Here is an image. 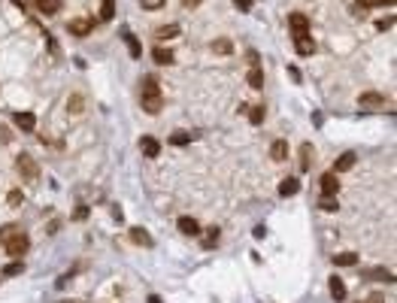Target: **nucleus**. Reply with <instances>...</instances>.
<instances>
[{
  "mask_svg": "<svg viewBox=\"0 0 397 303\" xmlns=\"http://www.w3.org/2000/svg\"><path fill=\"white\" fill-rule=\"evenodd\" d=\"M143 109L146 112H161V106H164V94H161V88H158V82H155V76H146V82H143Z\"/></svg>",
  "mask_w": 397,
  "mask_h": 303,
  "instance_id": "obj_1",
  "label": "nucleus"
},
{
  "mask_svg": "<svg viewBox=\"0 0 397 303\" xmlns=\"http://www.w3.org/2000/svg\"><path fill=\"white\" fill-rule=\"evenodd\" d=\"M15 167H18V173H22L28 182H36V179H39V167H36V161H33L28 152H22V155L15 158Z\"/></svg>",
  "mask_w": 397,
  "mask_h": 303,
  "instance_id": "obj_2",
  "label": "nucleus"
},
{
  "mask_svg": "<svg viewBox=\"0 0 397 303\" xmlns=\"http://www.w3.org/2000/svg\"><path fill=\"white\" fill-rule=\"evenodd\" d=\"M28 246H31V239L22 234V231H18V234H12L6 243H3V249H6L9 255H25V252H28Z\"/></svg>",
  "mask_w": 397,
  "mask_h": 303,
  "instance_id": "obj_3",
  "label": "nucleus"
},
{
  "mask_svg": "<svg viewBox=\"0 0 397 303\" xmlns=\"http://www.w3.org/2000/svg\"><path fill=\"white\" fill-rule=\"evenodd\" d=\"M322 194H325V197H336V194H340V179H336V173H325V176H322Z\"/></svg>",
  "mask_w": 397,
  "mask_h": 303,
  "instance_id": "obj_4",
  "label": "nucleus"
},
{
  "mask_svg": "<svg viewBox=\"0 0 397 303\" xmlns=\"http://www.w3.org/2000/svg\"><path fill=\"white\" fill-rule=\"evenodd\" d=\"M91 28H94V22H88V18H73L70 25H67V31L73 36H88L91 34Z\"/></svg>",
  "mask_w": 397,
  "mask_h": 303,
  "instance_id": "obj_5",
  "label": "nucleus"
},
{
  "mask_svg": "<svg viewBox=\"0 0 397 303\" xmlns=\"http://www.w3.org/2000/svg\"><path fill=\"white\" fill-rule=\"evenodd\" d=\"M140 149H143L146 158H158V155H161V143H158L155 136H143V139H140Z\"/></svg>",
  "mask_w": 397,
  "mask_h": 303,
  "instance_id": "obj_6",
  "label": "nucleus"
},
{
  "mask_svg": "<svg viewBox=\"0 0 397 303\" xmlns=\"http://www.w3.org/2000/svg\"><path fill=\"white\" fill-rule=\"evenodd\" d=\"M355 161H358V155L355 152H343L336 161H333V173H346V170L355 167Z\"/></svg>",
  "mask_w": 397,
  "mask_h": 303,
  "instance_id": "obj_7",
  "label": "nucleus"
},
{
  "mask_svg": "<svg viewBox=\"0 0 397 303\" xmlns=\"http://www.w3.org/2000/svg\"><path fill=\"white\" fill-rule=\"evenodd\" d=\"M358 103H361V109H379V106H385V97L376 94V91H367L358 97Z\"/></svg>",
  "mask_w": 397,
  "mask_h": 303,
  "instance_id": "obj_8",
  "label": "nucleus"
},
{
  "mask_svg": "<svg viewBox=\"0 0 397 303\" xmlns=\"http://www.w3.org/2000/svg\"><path fill=\"white\" fill-rule=\"evenodd\" d=\"M288 25H291L294 36H297V34H306V31H309V18H306L303 12H291V15H288Z\"/></svg>",
  "mask_w": 397,
  "mask_h": 303,
  "instance_id": "obj_9",
  "label": "nucleus"
},
{
  "mask_svg": "<svg viewBox=\"0 0 397 303\" xmlns=\"http://www.w3.org/2000/svg\"><path fill=\"white\" fill-rule=\"evenodd\" d=\"M294 49H297V55H312L315 52V43H312L309 34H297L294 36Z\"/></svg>",
  "mask_w": 397,
  "mask_h": 303,
  "instance_id": "obj_10",
  "label": "nucleus"
},
{
  "mask_svg": "<svg viewBox=\"0 0 397 303\" xmlns=\"http://www.w3.org/2000/svg\"><path fill=\"white\" fill-rule=\"evenodd\" d=\"M364 279H370V282H394V273L385 267H373L364 273Z\"/></svg>",
  "mask_w": 397,
  "mask_h": 303,
  "instance_id": "obj_11",
  "label": "nucleus"
},
{
  "mask_svg": "<svg viewBox=\"0 0 397 303\" xmlns=\"http://www.w3.org/2000/svg\"><path fill=\"white\" fill-rule=\"evenodd\" d=\"M328 288H331V297H333L336 303H343V300H346V282H343L340 276H331Z\"/></svg>",
  "mask_w": 397,
  "mask_h": 303,
  "instance_id": "obj_12",
  "label": "nucleus"
},
{
  "mask_svg": "<svg viewBox=\"0 0 397 303\" xmlns=\"http://www.w3.org/2000/svg\"><path fill=\"white\" fill-rule=\"evenodd\" d=\"M131 239L136 243V246H146V249L155 246V239H152V234H149L146 228H131Z\"/></svg>",
  "mask_w": 397,
  "mask_h": 303,
  "instance_id": "obj_13",
  "label": "nucleus"
},
{
  "mask_svg": "<svg viewBox=\"0 0 397 303\" xmlns=\"http://www.w3.org/2000/svg\"><path fill=\"white\" fill-rule=\"evenodd\" d=\"M176 228H179V231H182L185 236H194V234H200V225L194 221V218H191V215H182V218L176 221Z\"/></svg>",
  "mask_w": 397,
  "mask_h": 303,
  "instance_id": "obj_14",
  "label": "nucleus"
},
{
  "mask_svg": "<svg viewBox=\"0 0 397 303\" xmlns=\"http://www.w3.org/2000/svg\"><path fill=\"white\" fill-rule=\"evenodd\" d=\"M12 122H15V128H22V131H33V125H36L33 112H15Z\"/></svg>",
  "mask_w": 397,
  "mask_h": 303,
  "instance_id": "obj_15",
  "label": "nucleus"
},
{
  "mask_svg": "<svg viewBox=\"0 0 397 303\" xmlns=\"http://www.w3.org/2000/svg\"><path fill=\"white\" fill-rule=\"evenodd\" d=\"M270 158H273V161H285V158H288V143H285V139H276V143L270 146Z\"/></svg>",
  "mask_w": 397,
  "mask_h": 303,
  "instance_id": "obj_16",
  "label": "nucleus"
},
{
  "mask_svg": "<svg viewBox=\"0 0 397 303\" xmlns=\"http://www.w3.org/2000/svg\"><path fill=\"white\" fill-rule=\"evenodd\" d=\"M152 61L161 64V67H167V64H173V52L164 49V46H158V49H152Z\"/></svg>",
  "mask_w": 397,
  "mask_h": 303,
  "instance_id": "obj_17",
  "label": "nucleus"
},
{
  "mask_svg": "<svg viewBox=\"0 0 397 303\" xmlns=\"http://www.w3.org/2000/svg\"><path fill=\"white\" fill-rule=\"evenodd\" d=\"M297 188H300V182L294 179V176H288V179H282V182H279V194H282V197L297 194Z\"/></svg>",
  "mask_w": 397,
  "mask_h": 303,
  "instance_id": "obj_18",
  "label": "nucleus"
},
{
  "mask_svg": "<svg viewBox=\"0 0 397 303\" xmlns=\"http://www.w3.org/2000/svg\"><path fill=\"white\" fill-rule=\"evenodd\" d=\"M212 52H219V55H231L233 52V43L228 36H219V39H212V46H209Z\"/></svg>",
  "mask_w": 397,
  "mask_h": 303,
  "instance_id": "obj_19",
  "label": "nucleus"
},
{
  "mask_svg": "<svg viewBox=\"0 0 397 303\" xmlns=\"http://www.w3.org/2000/svg\"><path fill=\"white\" fill-rule=\"evenodd\" d=\"M355 264H358V255L355 252H343V255L333 258V267H355Z\"/></svg>",
  "mask_w": 397,
  "mask_h": 303,
  "instance_id": "obj_20",
  "label": "nucleus"
},
{
  "mask_svg": "<svg viewBox=\"0 0 397 303\" xmlns=\"http://www.w3.org/2000/svg\"><path fill=\"white\" fill-rule=\"evenodd\" d=\"M36 9L46 12V15H55L61 9V0H36Z\"/></svg>",
  "mask_w": 397,
  "mask_h": 303,
  "instance_id": "obj_21",
  "label": "nucleus"
},
{
  "mask_svg": "<svg viewBox=\"0 0 397 303\" xmlns=\"http://www.w3.org/2000/svg\"><path fill=\"white\" fill-rule=\"evenodd\" d=\"M115 18V0H103L100 3V22H112Z\"/></svg>",
  "mask_w": 397,
  "mask_h": 303,
  "instance_id": "obj_22",
  "label": "nucleus"
},
{
  "mask_svg": "<svg viewBox=\"0 0 397 303\" xmlns=\"http://www.w3.org/2000/svg\"><path fill=\"white\" fill-rule=\"evenodd\" d=\"M173 36H179V25H167V28H158L155 31V39L161 43V39H173Z\"/></svg>",
  "mask_w": 397,
  "mask_h": 303,
  "instance_id": "obj_23",
  "label": "nucleus"
},
{
  "mask_svg": "<svg viewBox=\"0 0 397 303\" xmlns=\"http://www.w3.org/2000/svg\"><path fill=\"white\" fill-rule=\"evenodd\" d=\"M194 139V134H188V131H176V134L170 136V146H188Z\"/></svg>",
  "mask_w": 397,
  "mask_h": 303,
  "instance_id": "obj_24",
  "label": "nucleus"
},
{
  "mask_svg": "<svg viewBox=\"0 0 397 303\" xmlns=\"http://www.w3.org/2000/svg\"><path fill=\"white\" fill-rule=\"evenodd\" d=\"M215 243H219V228L203 231V249H215Z\"/></svg>",
  "mask_w": 397,
  "mask_h": 303,
  "instance_id": "obj_25",
  "label": "nucleus"
},
{
  "mask_svg": "<svg viewBox=\"0 0 397 303\" xmlns=\"http://www.w3.org/2000/svg\"><path fill=\"white\" fill-rule=\"evenodd\" d=\"M67 109H70V112H82V109H85V97H82V94H70Z\"/></svg>",
  "mask_w": 397,
  "mask_h": 303,
  "instance_id": "obj_26",
  "label": "nucleus"
},
{
  "mask_svg": "<svg viewBox=\"0 0 397 303\" xmlns=\"http://www.w3.org/2000/svg\"><path fill=\"white\" fill-rule=\"evenodd\" d=\"M246 112H249V122L252 125H261L264 122V106H249Z\"/></svg>",
  "mask_w": 397,
  "mask_h": 303,
  "instance_id": "obj_27",
  "label": "nucleus"
},
{
  "mask_svg": "<svg viewBox=\"0 0 397 303\" xmlns=\"http://www.w3.org/2000/svg\"><path fill=\"white\" fill-rule=\"evenodd\" d=\"M249 85H252V88H261V85H264V73H261L258 67L249 70Z\"/></svg>",
  "mask_w": 397,
  "mask_h": 303,
  "instance_id": "obj_28",
  "label": "nucleus"
},
{
  "mask_svg": "<svg viewBox=\"0 0 397 303\" xmlns=\"http://www.w3.org/2000/svg\"><path fill=\"white\" fill-rule=\"evenodd\" d=\"M309 155H312V146H300V170H309Z\"/></svg>",
  "mask_w": 397,
  "mask_h": 303,
  "instance_id": "obj_29",
  "label": "nucleus"
},
{
  "mask_svg": "<svg viewBox=\"0 0 397 303\" xmlns=\"http://www.w3.org/2000/svg\"><path fill=\"white\" fill-rule=\"evenodd\" d=\"M125 39H128V49H131V55H133V58H140V52H143V49H140V43H136V36L125 31Z\"/></svg>",
  "mask_w": 397,
  "mask_h": 303,
  "instance_id": "obj_30",
  "label": "nucleus"
},
{
  "mask_svg": "<svg viewBox=\"0 0 397 303\" xmlns=\"http://www.w3.org/2000/svg\"><path fill=\"white\" fill-rule=\"evenodd\" d=\"M18 231H22L18 225H3V228H0V243H6L9 236H12V234H18Z\"/></svg>",
  "mask_w": 397,
  "mask_h": 303,
  "instance_id": "obj_31",
  "label": "nucleus"
},
{
  "mask_svg": "<svg viewBox=\"0 0 397 303\" xmlns=\"http://www.w3.org/2000/svg\"><path fill=\"white\" fill-rule=\"evenodd\" d=\"M22 270H25V264H22V261H12V264H6V270H3V273H6V276H18Z\"/></svg>",
  "mask_w": 397,
  "mask_h": 303,
  "instance_id": "obj_32",
  "label": "nucleus"
},
{
  "mask_svg": "<svg viewBox=\"0 0 397 303\" xmlns=\"http://www.w3.org/2000/svg\"><path fill=\"white\" fill-rule=\"evenodd\" d=\"M319 206H322V209H328V212H336V206H340V203H336V197H322Z\"/></svg>",
  "mask_w": 397,
  "mask_h": 303,
  "instance_id": "obj_33",
  "label": "nucleus"
},
{
  "mask_svg": "<svg viewBox=\"0 0 397 303\" xmlns=\"http://www.w3.org/2000/svg\"><path fill=\"white\" fill-rule=\"evenodd\" d=\"M140 3H143L146 9H161V6H164V0H140Z\"/></svg>",
  "mask_w": 397,
  "mask_h": 303,
  "instance_id": "obj_34",
  "label": "nucleus"
},
{
  "mask_svg": "<svg viewBox=\"0 0 397 303\" xmlns=\"http://www.w3.org/2000/svg\"><path fill=\"white\" fill-rule=\"evenodd\" d=\"M391 25H394V18H382V22H376V28H379V31H391Z\"/></svg>",
  "mask_w": 397,
  "mask_h": 303,
  "instance_id": "obj_35",
  "label": "nucleus"
},
{
  "mask_svg": "<svg viewBox=\"0 0 397 303\" xmlns=\"http://www.w3.org/2000/svg\"><path fill=\"white\" fill-rule=\"evenodd\" d=\"M73 218H76V221H85V218H88V209H85V206H79V209L73 212Z\"/></svg>",
  "mask_w": 397,
  "mask_h": 303,
  "instance_id": "obj_36",
  "label": "nucleus"
},
{
  "mask_svg": "<svg viewBox=\"0 0 397 303\" xmlns=\"http://www.w3.org/2000/svg\"><path fill=\"white\" fill-rule=\"evenodd\" d=\"M233 6L243 9V12H249V9H252V0H233Z\"/></svg>",
  "mask_w": 397,
  "mask_h": 303,
  "instance_id": "obj_37",
  "label": "nucleus"
},
{
  "mask_svg": "<svg viewBox=\"0 0 397 303\" xmlns=\"http://www.w3.org/2000/svg\"><path fill=\"white\" fill-rule=\"evenodd\" d=\"M367 303H385V294H382V291H373V294L367 297Z\"/></svg>",
  "mask_w": 397,
  "mask_h": 303,
  "instance_id": "obj_38",
  "label": "nucleus"
},
{
  "mask_svg": "<svg viewBox=\"0 0 397 303\" xmlns=\"http://www.w3.org/2000/svg\"><path fill=\"white\" fill-rule=\"evenodd\" d=\"M361 6H385V3H391V0H358Z\"/></svg>",
  "mask_w": 397,
  "mask_h": 303,
  "instance_id": "obj_39",
  "label": "nucleus"
},
{
  "mask_svg": "<svg viewBox=\"0 0 397 303\" xmlns=\"http://www.w3.org/2000/svg\"><path fill=\"white\" fill-rule=\"evenodd\" d=\"M22 200H25V197H22V191H9V203H12V206H18Z\"/></svg>",
  "mask_w": 397,
  "mask_h": 303,
  "instance_id": "obj_40",
  "label": "nucleus"
},
{
  "mask_svg": "<svg viewBox=\"0 0 397 303\" xmlns=\"http://www.w3.org/2000/svg\"><path fill=\"white\" fill-rule=\"evenodd\" d=\"M203 0H182V6H188V9H194V6H200Z\"/></svg>",
  "mask_w": 397,
  "mask_h": 303,
  "instance_id": "obj_41",
  "label": "nucleus"
},
{
  "mask_svg": "<svg viewBox=\"0 0 397 303\" xmlns=\"http://www.w3.org/2000/svg\"><path fill=\"white\" fill-rule=\"evenodd\" d=\"M149 303H161V297H158V294H152V297H149Z\"/></svg>",
  "mask_w": 397,
  "mask_h": 303,
  "instance_id": "obj_42",
  "label": "nucleus"
},
{
  "mask_svg": "<svg viewBox=\"0 0 397 303\" xmlns=\"http://www.w3.org/2000/svg\"><path fill=\"white\" fill-rule=\"evenodd\" d=\"M64 303H76V300H64Z\"/></svg>",
  "mask_w": 397,
  "mask_h": 303,
  "instance_id": "obj_43",
  "label": "nucleus"
}]
</instances>
